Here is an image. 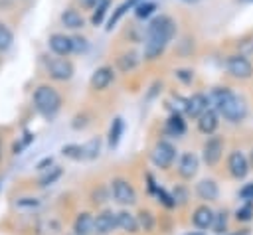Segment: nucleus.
Listing matches in <instances>:
<instances>
[{
  "mask_svg": "<svg viewBox=\"0 0 253 235\" xmlns=\"http://www.w3.org/2000/svg\"><path fill=\"white\" fill-rule=\"evenodd\" d=\"M176 34V24L170 16H156L146 26V39H144V57L156 59L166 49L168 41Z\"/></svg>",
  "mask_w": 253,
  "mask_h": 235,
  "instance_id": "nucleus-1",
  "label": "nucleus"
},
{
  "mask_svg": "<svg viewBox=\"0 0 253 235\" xmlns=\"http://www.w3.org/2000/svg\"><path fill=\"white\" fill-rule=\"evenodd\" d=\"M34 107L43 118H53L61 109V95L51 85H40L34 91Z\"/></svg>",
  "mask_w": 253,
  "mask_h": 235,
  "instance_id": "nucleus-2",
  "label": "nucleus"
},
{
  "mask_svg": "<svg viewBox=\"0 0 253 235\" xmlns=\"http://www.w3.org/2000/svg\"><path fill=\"white\" fill-rule=\"evenodd\" d=\"M217 113L229 120V122H241L245 117H247V103L243 97H237L235 93L217 109Z\"/></svg>",
  "mask_w": 253,
  "mask_h": 235,
  "instance_id": "nucleus-3",
  "label": "nucleus"
},
{
  "mask_svg": "<svg viewBox=\"0 0 253 235\" xmlns=\"http://www.w3.org/2000/svg\"><path fill=\"white\" fill-rule=\"evenodd\" d=\"M225 69L231 77L239 79V81H245V79H251L253 77V65L251 61L247 59V55L243 53H233L225 59Z\"/></svg>",
  "mask_w": 253,
  "mask_h": 235,
  "instance_id": "nucleus-4",
  "label": "nucleus"
},
{
  "mask_svg": "<svg viewBox=\"0 0 253 235\" xmlns=\"http://www.w3.org/2000/svg\"><path fill=\"white\" fill-rule=\"evenodd\" d=\"M150 160H152V164H154L156 168L168 170V168L174 164V160H176V148H174L168 140H158V142L154 144L152 152H150Z\"/></svg>",
  "mask_w": 253,
  "mask_h": 235,
  "instance_id": "nucleus-5",
  "label": "nucleus"
},
{
  "mask_svg": "<svg viewBox=\"0 0 253 235\" xmlns=\"http://www.w3.org/2000/svg\"><path fill=\"white\" fill-rule=\"evenodd\" d=\"M111 192H113L115 201H119L121 205H132L136 201V192L132 184L125 178H115L111 182Z\"/></svg>",
  "mask_w": 253,
  "mask_h": 235,
  "instance_id": "nucleus-6",
  "label": "nucleus"
},
{
  "mask_svg": "<svg viewBox=\"0 0 253 235\" xmlns=\"http://www.w3.org/2000/svg\"><path fill=\"white\" fill-rule=\"evenodd\" d=\"M223 156V140L219 136H210L202 146V160L211 168L217 166Z\"/></svg>",
  "mask_w": 253,
  "mask_h": 235,
  "instance_id": "nucleus-7",
  "label": "nucleus"
},
{
  "mask_svg": "<svg viewBox=\"0 0 253 235\" xmlns=\"http://www.w3.org/2000/svg\"><path fill=\"white\" fill-rule=\"evenodd\" d=\"M47 73L55 81H69L73 77V63L65 57H53L47 61Z\"/></svg>",
  "mask_w": 253,
  "mask_h": 235,
  "instance_id": "nucleus-8",
  "label": "nucleus"
},
{
  "mask_svg": "<svg viewBox=\"0 0 253 235\" xmlns=\"http://www.w3.org/2000/svg\"><path fill=\"white\" fill-rule=\"evenodd\" d=\"M227 170H229V174H231L233 178H237V180H243V178L247 176V172H249V162H247V158H245V154H243L241 150H233V152L229 154V158H227Z\"/></svg>",
  "mask_w": 253,
  "mask_h": 235,
  "instance_id": "nucleus-9",
  "label": "nucleus"
},
{
  "mask_svg": "<svg viewBox=\"0 0 253 235\" xmlns=\"http://www.w3.org/2000/svg\"><path fill=\"white\" fill-rule=\"evenodd\" d=\"M47 45H49V49L55 55L67 57L73 51V38L71 36H65V34H51L49 39H47Z\"/></svg>",
  "mask_w": 253,
  "mask_h": 235,
  "instance_id": "nucleus-10",
  "label": "nucleus"
},
{
  "mask_svg": "<svg viewBox=\"0 0 253 235\" xmlns=\"http://www.w3.org/2000/svg\"><path fill=\"white\" fill-rule=\"evenodd\" d=\"M119 227V221H117V213L111 211V209H103L101 213L95 215V231L101 233V235H109L113 233V229Z\"/></svg>",
  "mask_w": 253,
  "mask_h": 235,
  "instance_id": "nucleus-11",
  "label": "nucleus"
},
{
  "mask_svg": "<svg viewBox=\"0 0 253 235\" xmlns=\"http://www.w3.org/2000/svg\"><path fill=\"white\" fill-rule=\"evenodd\" d=\"M113 79H115L113 67L103 65V67H97V69L93 71L89 85H91V89H95V91H103V89H107V87L113 83Z\"/></svg>",
  "mask_w": 253,
  "mask_h": 235,
  "instance_id": "nucleus-12",
  "label": "nucleus"
},
{
  "mask_svg": "<svg viewBox=\"0 0 253 235\" xmlns=\"http://www.w3.org/2000/svg\"><path fill=\"white\" fill-rule=\"evenodd\" d=\"M208 109H210V99H208V95L196 93V95L188 97V103H186V115H188V117L200 118Z\"/></svg>",
  "mask_w": 253,
  "mask_h": 235,
  "instance_id": "nucleus-13",
  "label": "nucleus"
},
{
  "mask_svg": "<svg viewBox=\"0 0 253 235\" xmlns=\"http://www.w3.org/2000/svg\"><path fill=\"white\" fill-rule=\"evenodd\" d=\"M198 166H200V160L194 152H184L180 162H178V174L184 178V180H192L198 172Z\"/></svg>",
  "mask_w": 253,
  "mask_h": 235,
  "instance_id": "nucleus-14",
  "label": "nucleus"
},
{
  "mask_svg": "<svg viewBox=\"0 0 253 235\" xmlns=\"http://www.w3.org/2000/svg\"><path fill=\"white\" fill-rule=\"evenodd\" d=\"M213 217H215V213L211 211L210 205H198L192 213V223L196 229L204 231V229H210L213 225Z\"/></svg>",
  "mask_w": 253,
  "mask_h": 235,
  "instance_id": "nucleus-15",
  "label": "nucleus"
},
{
  "mask_svg": "<svg viewBox=\"0 0 253 235\" xmlns=\"http://www.w3.org/2000/svg\"><path fill=\"white\" fill-rule=\"evenodd\" d=\"M196 194H198V197L204 199V201H215L217 196H219V188H217L215 180L206 178V180H200V182L196 184Z\"/></svg>",
  "mask_w": 253,
  "mask_h": 235,
  "instance_id": "nucleus-16",
  "label": "nucleus"
},
{
  "mask_svg": "<svg viewBox=\"0 0 253 235\" xmlns=\"http://www.w3.org/2000/svg\"><path fill=\"white\" fill-rule=\"evenodd\" d=\"M217 124H219V113L211 107L198 118V130L204 132V134H213Z\"/></svg>",
  "mask_w": 253,
  "mask_h": 235,
  "instance_id": "nucleus-17",
  "label": "nucleus"
},
{
  "mask_svg": "<svg viewBox=\"0 0 253 235\" xmlns=\"http://www.w3.org/2000/svg\"><path fill=\"white\" fill-rule=\"evenodd\" d=\"M93 231H95V217L89 211L77 213V217L73 221V233L75 235H91Z\"/></svg>",
  "mask_w": 253,
  "mask_h": 235,
  "instance_id": "nucleus-18",
  "label": "nucleus"
},
{
  "mask_svg": "<svg viewBox=\"0 0 253 235\" xmlns=\"http://www.w3.org/2000/svg\"><path fill=\"white\" fill-rule=\"evenodd\" d=\"M117 221H119V229H123L125 233L134 235V233H138V229H140L138 217L132 215L130 211H119V213H117Z\"/></svg>",
  "mask_w": 253,
  "mask_h": 235,
  "instance_id": "nucleus-19",
  "label": "nucleus"
},
{
  "mask_svg": "<svg viewBox=\"0 0 253 235\" xmlns=\"http://www.w3.org/2000/svg\"><path fill=\"white\" fill-rule=\"evenodd\" d=\"M164 132H166L168 136H176V138L186 132V122H184V118H182L180 113H172V115L168 117V120H166V124H164Z\"/></svg>",
  "mask_w": 253,
  "mask_h": 235,
  "instance_id": "nucleus-20",
  "label": "nucleus"
},
{
  "mask_svg": "<svg viewBox=\"0 0 253 235\" xmlns=\"http://www.w3.org/2000/svg\"><path fill=\"white\" fill-rule=\"evenodd\" d=\"M59 20H61V24H63L67 30H79V28L85 26L83 16H81L75 8H67V10H63L61 16H59Z\"/></svg>",
  "mask_w": 253,
  "mask_h": 235,
  "instance_id": "nucleus-21",
  "label": "nucleus"
},
{
  "mask_svg": "<svg viewBox=\"0 0 253 235\" xmlns=\"http://www.w3.org/2000/svg\"><path fill=\"white\" fill-rule=\"evenodd\" d=\"M231 95H233V91H231L229 87H213V89L210 91V95H208V99H210V107L217 111V109H219Z\"/></svg>",
  "mask_w": 253,
  "mask_h": 235,
  "instance_id": "nucleus-22",
  "label": "nucleus"
},
{
  "mask_svg": "<svg viewBox=\"0 0 253 235\" xmlns=\"http://www.w3.org/2000/svg\"><path fill=\"white\" fill-rule=\"evenodd\" d=\"M123 132H125V120L121 117H115L113 122H111V128H109V146L111 148H117L119 146Z\"/></svg>",
  "mask_w": 253,
  "mask_h": 235,
  "instance_id": "nucleus-23",
  "label": "nucleus"
},
{
  "mask_svg": "<svg viewBox=\"0 0 253 235\" xmlns=\"http://www.w3.org/2000/svg\"><path fill=\"white\" fill-rule=\"evenodd\" d=\"M61 174H63L61 166H51V168L43 170V174L40 176L38 184H40L42 188H45V186H51V184H55V182H57V180L61 178Z\"/></svg>",
  "mask_w": 253,
  "mask_h": 235,
  "instance_id": "nucleus-24",
  "label": "nucleus"
},
{
  "mask_svg": "<svg viewBox=\"0 0 253 235\" xmlns=\"http://www.w3.org/2000/svg\"><path fill=\"white\" fill-rule=\"evenodd\" d=\"M117 63H119V67H121V71H132L136 65H138V53L136 51H125V53H121V57L117 59Z\"/></svg>",
  "mask_w": 253,
  "mask_h": 235,
  "instance_id": "nucleus-25",
  "label": "nucleus"
},
{
  "mask_svg": "<svg viewBox=\"0 0 253 235\" xmlns=\"http://www.w3.org/2000/svg\"><path fill=\"white\" fill-rule=\"evenodd\" d=\"M101 136H93L89 138L85 144H83V154H85V160H95L99 154H101Z\"/></svg>",
  "mask_w": 253,
  "mask_h": 235,
  "instance_id": "nucleus-26",
  "label": "nucleus"
},
{
  "mask_svg": "<svg viewBox=\"0 0 253 235\" xmlns=\"http://www.w3.org/2000/svg\"><path fill=\"white\" fill-rule=\"evenodd\" d=\"M109 6H111V0H101V2L93 8V16H91V24H93V26H101V24H103Z\"/></svg>",
  "mask_w": 253,
  "mask_h": 235,
  "instance_id": "nucleus-27",
  "label": "nucleus"
},
{
  "mask_svg": "<svg viewBox=\"0 0 253 235\" xmlns=\"http://www.w3.org/2000/svg\"><path fill=\"white\" fill-rule=\"evenodd\" d=\"M61 154L69 160H85V154H83V146L81 144H65L61 148Z\"/></svg>",
  "mask_w": 253,
  "mask_h": 235,
  "instance_id": "nucleus-28",
  "label": "nucleus"
},
{
  "mask_svg": "<svg viewBox=\"0 0 253 235\" xmlns=\"http://www.w3.org/2000/svg\"><path fill=\"white\" fill-rule=\"evenodd\" d=\"M154 10H156V4H154V2H150V0H142V2L136 4L134 14H136V18L144 20V18H150V16L154 14Z\"/></svg>",
  "mask_w": 253,
  "mask_h": 235,
  "instance_id": "nucleus-29",
  "label": "nucleus"
},
{
  "mask_svg": "<svg viewBox=\"0 0 253 235\" xmlns=\"http://www.w3.org/2000/svg\"><path fill=\"white\" fill-rule=\"evenodd\" d=\"M211 229H213V233H217V235L225 233V229H227V211H225V209H221V211L215 213Z\"/></svg>",
  "mask_w": 253,
  "mask_h": 235,
  "instance_id": "nucleus-30",
  "label": "nucleus"
},
{
  "mask_svg": "<svg viewBox=\"0 0 253 235\" xmlns=\"http://www.w3.org/2000/svg\"><path fill=\"white\" fill-rule=\"evenodd\" d=\"M138 223H140V229H144V231H152L154 229V223H156V219H154V215L148 211V209H142L138 215Z\"/></svg>",
  "mask_w": 253,
  "mask_h": 235,
  "instance_id": "nucleus-31",
  "label": "nucleus"
},
{
  "mask_svg": "<svg viewBox=\"0 0 253 235\" xmlns=\"http://www.w3.org/2000/svg\"><path fill=\"white\" fill-rule=\"evenodd\" d=\"M235 219L237 221H251L253 219V201H245L241 207H237Z\"/></svg>",
  "mask_w": 253,
  "mask_h": 235,
  "instance_id": "nucleus-32",
  "label": "nucleus"
},
{
  "mask_svg": "<svg viewBox=\"0 0 253 235\" xmlns=\"http://www.w3.org/2000/svg\"><path fill=\"white\" fill-rule=\"evenodd\" d=\"M172 197H174V203H176V205H186L188 199H190V192H188V188H184V186H176V188L172 190Z\"/></svg>",
  "mask_w": 253,
  "mask_h": 235,
  "instance_id": "nucleus-33",
  "label": "nucleus"
},
{
  "mask_svg": "<svg viewBox=\"0 0 253 235\" xmlns=\"http://www.w3.org/2000/svg\"><path fill=\"white\" fill-rule=\"evenodd\" d=\"M12 41H14V36H12V32L8 30V26L0 24V51H6V49H10Z\"/></svg>",
  "mask_w": 253,
  "mask_h": 235,
  "instance_id": "nucleus-34",
  "label": "nucleus"
},
{
  "mask_svg": "<svg viewBox=\"0 0 253 235\" xmlns=\"http://www.w3.org/2000/svg\"><path fill=\"white\" fill-rule=\"evenodd\" d=\"M126 8H128V2H125L123 6H119V8L115 10V14H113V16H111V20H109V26H107V30H113V28H115V24L121 20V16L125 14V10H126Z\"/></svg>",
  "mask_w": 253,
  "mask_h": 235,
  "instance_id": "nucleus-35",
  "label": "nucleus"
},
{
  "mask_svg": "<svg viewBox=\"0 0 253 235\" xmlns=\"http://www.w3.org/2000/svg\"><path fill=\"white\" fill-rule=\"evenodd\" d=\"M87 47H89V43H87L85 38H81V36H73V51H77V53H85Z\"/></svg>",
  "mask_w": 253,
  "mask_h": 235,
  "instance_id": "nucleus-36",
  "label": "nucleus"
},
{
  "mask_svg": "<svg viewBox=\"0 0 253 235\" xmlns=\"http://www.w3.org/2000/svg\"><path fill=\"white\" fill-rule=\"evenodd\" d=\"M174 75H176L182 83H192V79H194V71H190V69H176Z\"/></svg>",
  "mask_w": 253,
  "mask_h": 235,
  "instance_id": "nucleus-37",
  "label": "nucleus"
},
{
  "mask_svg": "<svg viewBox=\"0 0 253 235\" xmlns=\"http://www.w3.org/2000/svg\"><path fill=\"white\" fill-rule=\"evenodd\" d=\"M239 196H241V199H245V201H253V182L245 184V186L239 190Z\"/></svg>",
  "mask_w": 253,
  "mask_h": 235,
  "instance_id": "nucleus-38",
  "label": "nucleus"
},
{
  "mask_svg": "<svg viewBox=\"0 0 253 235\" xmlns=\"http://www.w3.org/2000/svg\"><path fill=\"white\" fill-rule=\"evenodd\" d=\"M91 197H93V203H103V201H107V194H105V190H103L101 186H99L97 190H93Z\"/></svg>",
  "mask_w": 253,
  "mask_h": 235,
  "instance_id": "nucleus-39",
  "label": "nucleus"
},
{
  "mask_svg": "<svg viewBox=\"0 0 253 235\" xmlns=\"http://www.w3.org/2000/svg\"><path fill=\"white\" fill-rule=\"evenodd\" d=\"M16 205H18V207H36V205H38V199H36V197H20V199L16 201Z\"/></svg>",
  "mask_w": 253,
  "mask_h": 235,
  "instance_id": "nucleus-40",
  "label": "nucleus"
},
{
  "mask_svg": "<svg viewBox=\"0 0 253 235\" xmlns=\"http://www.w3.org/2000/svg\"><path fill=\"white\" fill-rule=\"evenodd\" d=\"M239 53H243V55L253 53V39H247L245 43L241 41V45H239Z\"/></svg>",
  "mask_w": 253,
  "mask_h": 235,
  "instance_id": "nucleus-41",
  "label": "nucleus"
},
{
  "mask_svg": "<svg viewBox=\"0 0 253 235\" xmlns=\"http://www.w3.org/2000/svg\"><path fill=\"white\" fill-rule=\"evenodd\" d=\"M99 2H101V0H79V4H81L83 8H95Z\"/></svg>",
  "mask_w": 253,
  "mask_h": 235,
  "instance_id": "nucleus-42",
  "label": "nucleus"
},
{
  "mask_svg": "<svg viewBox=\"0 0 253 235\" xmlns=\"http://www.w3.org/2000/svg\"><path fill=\"white\" fill-rule=\"evenodd\" d=\"M51 162H53L51 158H45V160H42V162L38 164V170H42V172H43V170H47V168L51 166Z\"/></svg>",
  "mask_w": 253,
  "mask_h": 235,
  "instance_id": "nucleus-43",
  "label": "nucleus"
},
{
  "mask_svg": "<svg viewBox=\"0 0 253 235\" xmlns=\"http://www.w3.org/2000/svg\"><path fill=\"white\" fill-rule=\"evenodd\" d=\"M180 2H186V4H198L200 0H180Z\"/></svg>",
  "mask_w": 253,
  "mask_h": 235,
  "instance_id": "nucleus-44",
  "label": "nucleus"
},
{
  "mask_svg": "<svg viewBox=\"0 0 253 235\" xmlns=\"http://www.w3.org/2000/svg\"><path fill=\"white\" fill-rule=\"evenodd\" d=\"M229 235H247V231H237V233H229Z\"/></svg>",
  "mask_w": 253,
  "mask_h": 235,
  "instance_id": "nucleus-45",
  "label": "nucleus"
},
{
  "mask_svg": "<svg viewBox=\"0 0 253 235\" xmlns=\"http://www.w3.org/2000/svg\"><path fill=\"white\" fill-rule=\"evenodd\" d=\"M188 235H202V233H188Z\"/></svg>",
  "mask_w": 253,
  "mask_h": 235,
  "instance_id": "nucleus-46",
  "label": "nucleus"
},
{
  "mask_svg": "<svg viewBox=\"0 0 253 235\" xmlns=\"http://www.w3.org/2000/svg\"><path fill=\"white\" fill-rule=\"evenodd\" d=\"M239 2H253V0H239Z\"/></svg>",
  "mask_w": 253,
  "mask_h": 235,
  "instance_id": "nucleus-47",
  "label": "nucleus"
},
{
  "mask_svg": "<svg viewBox=\"0 0 253 235\" xmlns=\"http://www.w3.org/2000/svg\"><path fill=\"white\" fill-rule=\"evenodd\" d=\"M0 156H2V144H0Z\"/></svg>",
  "mask_w": 253,
  "mask_h": 235,
  "instance_id": "nucleus-48",
  "label": "nucleus"
}]
</instances>
